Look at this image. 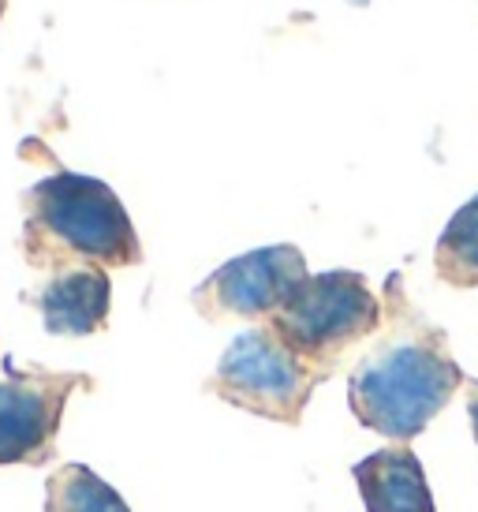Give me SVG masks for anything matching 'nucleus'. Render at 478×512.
Listing matches in <instances>:
<instances>
[{
    "label": "nucleus",
    "instance_id": "f257e3e1",
    "mask_svg": "<svg viewBox=\"0 0 478 512\" xmlns=\"http://www.w3.org/2000/svg\"><path fill=\"white\" fill-rule=\"evenodd\" d=\"M464 370L452 363L441 333L411 326L381 341L348 378L352 415L374 434L411 441L464 385Z\"/></svg>",
    "mask_w": 478,
    "mask_h": 512
},
{
    "label": "nucleus",
    "instance_id": "f03ea898",
    "mask_svg": "<svg viewBox=\"0 0 478 512\" xmlns=\"http://www.w3.org/2000/svg\"><path fill=\"white\" fill-rule=\"evenodd\" d=\"M23 247L34 266L86 262L120 270L142 258L135 225L116 191L79 172H53L27 191Z\"/></svg>",
    "mask_w": 478,
    "mask_h": 512
},
{
    "label": "nucleus",
    "instance_id": "7ed1b4c3",
    "mask_svg": "<svg viewBox=\"0 0 478 512\" xmlns=\"http://www.w3.org/2000/svg\"><path fill=\"white\" fill-rule=\"evenodd\" d=\"M310 367H329L333 359L370 337L381 326V299L363 273L333 270L307 277L266 322Z\"/></svg>",
    "mask_w": 478,
    "mask_h": 512
},
{
    "label": "nucleus",
    "instance_id": "20e7f679",
    "mask_svg": "<svg viewBox=\"0 0 478 512\" xmlns=\"http://www.w3.org/2000/svg\"><path fill=\"white\" fill-rule=\"evenodd\" d=\"M314 382L318 378L310 363H303L269 326H254L225 348L217 374L210 378V393L243 412L296 427Z\"/></svg>",
    "mask_w": 478,
    "mask_h": 512
},
{
    "label": "nucleus",
    "instance_id": "39448f33",
    "mask_svg": "<svg viewBox=\"0 0 478 512\" xmlns=\"http://www.w3.org/2000/svg\"><path fill=\"white\" fill-rule=\"evenodd\" d=\"M307 258L292 243L258 247L247 255L225 262L195 288V307L210 322L221 318H273L307 281Z\"/></svg>",
    "mask_w": 478,
    "mask_h": 512
},
{
    "label": "nucleus",
    "instance_id": "423d86ee",
    "mask_svg": "<svg viewBox=\"0 0 478 512\" xmlns=\"http://www.w3.org/2000/svg\"><path fill=\"white\" fill-rule=\"evenodd\" d=\"M75 389H90V378L12 367L0 382V468L42 464L53 453L60 419Z\"/></svg>",
    "mask_w": 478,
    "mask_h": 512
},
{
    "label": "nucleus",
    "instance_id": "0eeeda50",
    "mask_svg": "<svg viewBox=\"0 0 478 512\" xmlns=\"http://www.w3.org/2000/svg\"><path fill=\"white\" fill-rule=\"evenodd\" d=\"M109 299H113V285H109L105 270H98V266L60 270L38 292L42 326L49 333H57V337L98 333L105 326V318H109Z\"/></svg>",
    "mask_w": 478,
    "mask_h": 512
},
{
    "label": "nucleus",
    "instance_id": "6e6552de",
    "mask_svg": "<svg viewBox=\"0 0 478 512\" xmlns=\"http://www.w3.org/2000/svg\"><path fill=\"white\" fill-rule=\"evenodd\" d=\"M366 512H437L422 460L408 445H389L355 464Z\"/></svg>",
    "mask_w": 478,
    "mask_h": 512
},
{
    "label": "nucleus",
    "instance_id": "1a4fd4ad",
    "mask_svg": "<svg viewBox=\"0 0 478 512\" xmlns=\"http://www.w3.org/2000/svg\"><path fill=\"white\" fill-rule=\"evenodd\" d=\"M434 270L452 288H478V195L464 202L437 236Z\"/></svg>",
    "mask_w": 478,
    "mask_h": 512
},
{
    "label": "nucleus",
    "instance_id": "9d476101",
    "mask_svg": "<svg viewBox=\"0 0 478 512\" xmlns=\"http://www.w3.org/2000/svg\"><path fill=\"white\" fill-rule=\"evenodd\" d=\"M45 512H131L113 486L86 464H64L45 483Z\"/></svg>",
    "mask_w": 478,
    "mask_h": 512
},
{
    "label": "nucleus",
    "instance_id": "9b49d317",
    "mask_svg": "<svg viewBox=\"0 0 478 512\" xmlns=\"http://www.w3.org/2000/svg\"><path fill=\"white\" fill-rule=\"evenodd\" d=\"M467 385V412H471V427H475V441H478V382H464Z\"/></svg>",
    "mask_w": 478,
    "mask_h": 512
},
{
    "label": "nucleus",
    "instance_id": "f8f14e48",
    "mask_svg": "<svg viewBox=\"0 0 478 512\" xmlns=\"http://www.w3.org/2000/svg\"><path fill=\"white\" fill-rule=\"evenodd\" d=\"M4 8H8V0H0V19H4Z\"/></svg>",
    "mask_w": 478,
    "mask_h": 512
},
{
    "label": "nucleus",
    "instance_id": "ddd939ff",
    "mask_svg": "<svg viewBox=\"0 0 478 512\" xmlns=\"http://www.w3.org/2000/svg\"><path fill=\"white\" fill-rule=\"evenodd\" d=\"M352 4H359V8H363V4H370V0H352Z\"/></svg>",
    "mask_w": 478,
    "mask_h": 512
}]
</instances>
